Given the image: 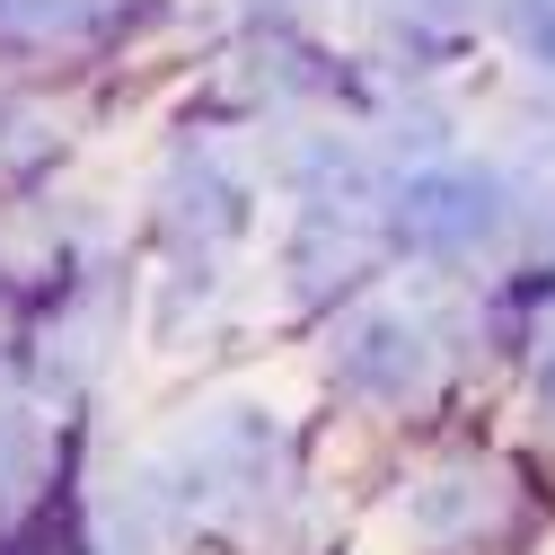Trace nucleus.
<instances>
[{"label": "nucleus", "mask_w": 555, "mask_h": 555, "mask_svg": "<svg viewBox=\"0 0 555 555\" xmlns=\"http://www.w3.org/2000/svg\"><path fill=\"white\" fill-rule=\"evenodd\" d=\"M512 36H520L538 62H555V0H512Z\"/></svg>", "instance_id": "1"}]
</instances>
